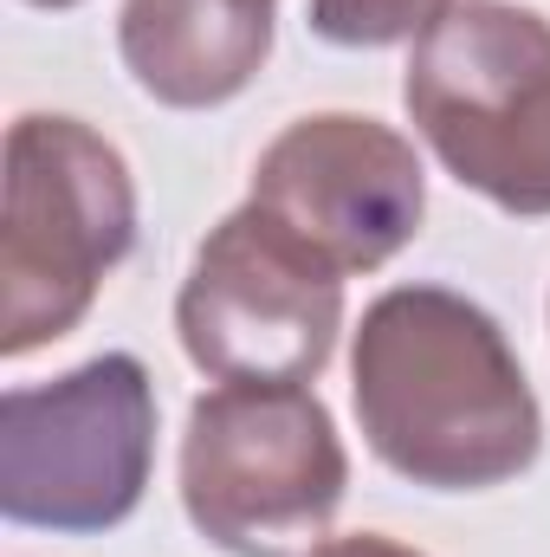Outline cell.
<instances>
[{"label":"cell","mask_w":550,"mask_h":557,"mask_svg":"<svg viewBox=\"0 0 550 557\" xmlns=\"http://www.w3.org/2000/svg\"><path fill=\"white\" fill-rule=\"evenodd\" d=\"M350 396L376 460L434 493L518 480L545 441L505 331L447 285H396L363 311Z\"/></svg>","instance_id":"1"},{"label":"cell","mask_w":550,"mask_h":557,"mask_svg":"<svg viewBox=\"0 0 550 557\" xmlns=\"http://www.w3.org/2000/svg\"><path fill=\"white\" fill-rule=\"evenodd\" d=\"M149 460L155 389L124 350L0 396V512L13 525L111 532L142 506Z\"/></svg>","instance_id":"5"},{"label":"cell","mask_w":550,"mask_h":557,"mask_svg":"<svg viewBox=\"0 0 550 557\" xmlns=\"http://www.w3.org/2000/svg\"><path fill=\"white\" fill-rule=\"evenodd\" d=\"M253 201L337 273H376L414 240L427 214V175L414 143L389 124L324 111L266 143Z\"/></svg>","instance_id":"7"},{"label":"cell","mask_w":550,"mask_h":557,"mask_svg":"<svg viewBox=\"0 0 550 557\" xmlns=\"http://www.w3.org/2000/svg\"><path fill=\"white\" fill-rule=\"evenodd\" d=\"M453 0H311V33L330 46H402L427 39Z\"/></svg>","instance_id":"9"},{"label":"cell","mask_w":550,"mask_h":557,"mask_svg":"<svg viewBox=\"0 0 550 557\" xmlns=\"http://www.w3.org/2000/svg\"><path fill=\"white\" fill-rule=\"evenodd\" d=\"M175 331L214 383H311L343 331V273L247 201L201 240Z\"/></svg>","instance_id":"6"},{"label":"cell","mask_w":550,"mask_h":557,"mask_svg":"<svg viewBox=\"0 0 550 557\" xmlns=\"http://www.w3.org/2000/svg\"><path fill=\"white\" fill-rule=\"evenodd\" d=\"M350 486L330 409L304 383H221L188 409L182 506L234 557H311Z\"/></svg>","instance_id":"4"},{"label":"cell","mask_w":550,"mask_h":557,"mask_svg":"<svg viewBox=\"0 0 550 557\" xmlns=\"http://www.w3.org/2000/svg\"><path fill=\"white\" fill-rule=\"evenodd\" d=\"M124 65L168 111L240 98L273 52V0H124Z\"/></svg>","instance_id":"8"},{"label":"cell","mask_w":550,"mask_h":557,"mask_svg":"<svg viewBox=\"0 0 550 557\" xmlns=\"http://www.w3.org/2000/svg\"><path fill=\"white\" fill-rule=\"evenodd\" d=\"M130 247L137 188L124 156L78 117H20L0 201V357L65 337Z\"/></svg>","instance_id":"2"},{"label":"cell","mask_w":550,"mask_h":557,"mask_svg":"<svg viewBox=\"0 0 550 557\" xmlns=\"http://www.w3.org/2000/svg\"><path fill=\"white\" fill-rule=\"evenodd\" d=\"M33 7H78V0H33Z\"/></svg>","instance_id":"11"},{"label":"cell","mask_w":550,"mask_h":557,"mask_svg":"<svg viewBox=\"0 0 550 557\" xmlns=\"http://www.w3.org/2000/svg\"><path fill=\"white\" fill-rule=\"evenodd\" d=\"M311 557H421V552L396 545V539H376V532H357V539H324Z\"/></svg>","instance_id":"10"},{"label":"cell","mask_w":550,"mask_h":557,"mask_svg":"<svg viewBox=\"0 0 550 557\" xmlns=\"http://www.w3.org/2000/svg\"><path fill=\"white\" fill-rule=\"evenodd\" d=\"M414 131L447 175L505 214H550V20L453 0L402 78Z\"/></svg>","instance_id":"3"}]
</instances>
